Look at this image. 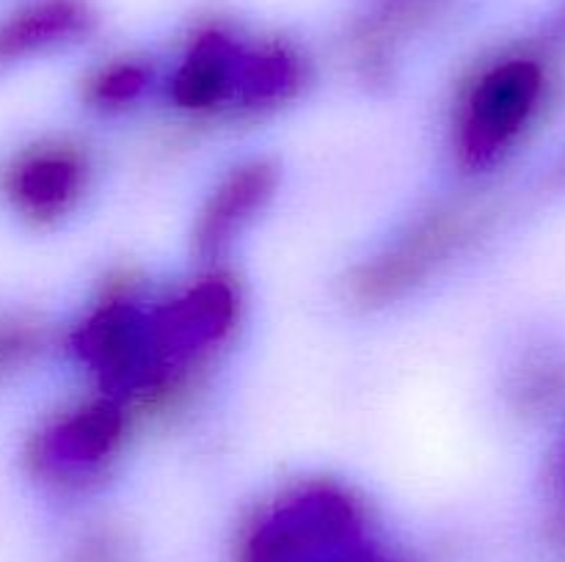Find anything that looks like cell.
Listing matches in <instances>:
<instances>
[{"label":"cell","mask_w":565,"mask_h":562,"mask_svg":"<svg viewBox=\"0 0 565 562\" xmlns=\"http://www.w3.org/2000/svg\"><path fill=\"white\" fill-rule=\"evenodd\" d=\"M77 169L64 154H36L9 174V193L28 213H50L72 196Z\"/></svg>","instance_id":"cell-3"},{"label":"cell","mask_w":565,"mask_h":562,"mask_svg":"<svg viewBox=\"0 0 565 562\" xmlns=\"http://www.w3.org/2000/svg\"><path fill=\"white\" fill-rule=\"evenodd\" d=\"M541 88V72L533 61H505L475 88L467 119V147L489 154L508 141L533 110Z\"/></svg>","instance_id":"cell-1"},{"label":"cell","mask_w":565,"mask_h":562,"mask_svg":"<svg viewBox=\"0 0 565 562\" xmlns=\"http://www.w3.org/2000/svg\"><path fill=\"white\" fill-rule=\"evenodd\" d=\"M92 28L83 0H31L0 20V66L14 64L44 47L70 42Z\"/></svg>","instance_id":"cell-2"},{"label":"cell","mask_w":565,"mask_h":562,"mask_svg":"<svg viewBox=\"0 0 565 562\" xmlns=\"http://www.w3.org/2000/svg\"><path fill=\"white\" fill-rule=\"evenodd\" d=\"M17 350H20V342H17L14 336H9V334H3V331H0V367H3V364L9 361V358L14 356Z\"/></svg>","instance_id":"cell-5"},{"label":"cell","mask_w":565,"mask_h":562,"mask_svg":"<svg viewBox=\"0 0 565 562\" xmlns=\"http://www.w3.org/2000/svg\"><path fill=\"white\" fill-rule=\"evenodd\" d=\"M445 0H381L373 14V31L379 33H397L412 28L414 22L423 20Z\"/></svg>","instance_id":"cell-4"}]
</instances>
